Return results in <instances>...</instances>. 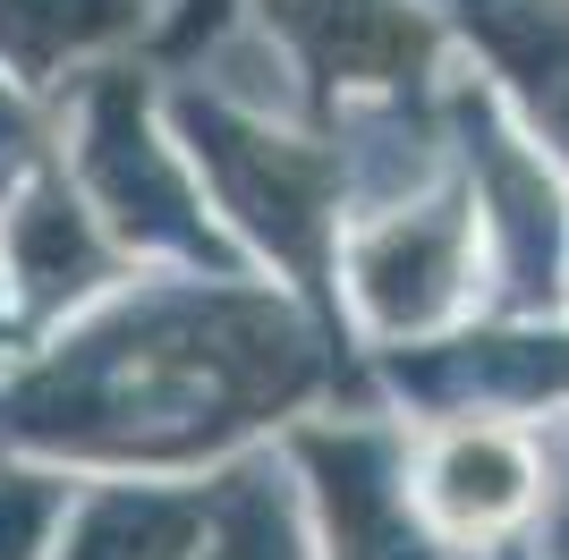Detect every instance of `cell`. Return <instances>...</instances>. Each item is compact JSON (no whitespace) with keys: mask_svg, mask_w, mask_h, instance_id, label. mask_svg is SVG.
<instances>
[{"mask_svg":"<svg viewBox=\"0 0 569 560\" xmlns=\"http://www.w3.org/2000/svg\"><path fill=\"white\" fill-rule=\"evenodd\" d=\"M375 399L323 314L272 272H137L0 357V450L77 476H204L307 408Z\"/></svg>","mask_w":569,"mask_h":560,"instance_id":"6da1fadb","label":"cell"},{"mask_svg":"<svg viewBox=\"0 0 569 560\" xmlns=\"http://www.w3.org/2000/svg\"><path fill=\"white\" fill-rule=\"evenodd\" d=\"M162 111L188 144L196 179L213 196L221 230L247 247L256 272H272L281 289L323 314V323L349 340V314H340V230H349V170H340V144L307 119H272L247 111L230 93L196 86V77H170Z\"/></svg>","mask_w":569,"mask_h":560,"instance_id":"7a4b0ae2","label":"cell"},{"mask_svg":"<svg viewBox=\"0 0 569 560\" xmlns=\"http://www.w3.org/2000/svg\"><path fill=\"white\" fill-rule=\"evenodd\" d=\"M60 162L102 212V230L128 247V263L153 272H256L247 247L221 230L213 196L196 179L188 144L162 111V69L153 60H111L86 69L60 93Z\"/></svg>","mask_w":569,"mask_h":560,"instance_id":"3957f363","label":"cell"},{"mask_svg":"<svg viewBox=\"0 0 569 560\" xmlns=\"http://www.w3.org/2000/svg\"><path fill=\"white\" fill-rule=\"evenodd\" d=\"M442 102H451V170L476 204V238H485V306H501V314H561V298H569V170L501 111V93L468 60H451Z\"/></svg>","mask_w":569,"mask_h":560,"instance_id":"277c9868","label":"cell"},{"mask_svg":"<svg viewBox=\"0 0 569 560\" xmlns=\"http://www.w3.org/2000/svg\"><path fill=\"white\" fill-rule=\"evenodd\" d=\"M485 306V238L459 170L426 179L417 196L357 212L340 230V314L357 349H400L468 323Z\"/></svg>","mask_w":569,"mask_h":560,"instance_id":"5b68a950","label":"cell"},{"mask_svg":"<svg viewBox=\"0 0 569 560\" xmlns=\"http://www.w3.org/2000/svg\"><path fill=\"white\" fill-rule=\"evenodd\" d=\"M315 518V560H476L459 552L408 484V424L382 399H332L281 433Z\"/></svg>","mask_w":569,"mask_h":560,"instance_id":"8992f818","label":"cell"},{"mask_svg":"<svg viewBox=\"0 0 569 560\" xmlns=\"http://www.w3.org/2000/svg\"><path fill=\"white\" fill-rule=\"evenodd\" d=\"M366 382L391 417H527L545 424L569 408V306L561 314H501L476 306L468 323L366 349Z\"/></svg>","mask_w":569,"mask_h":560,"instance_id":"52a82bcc","label":"cell"},{"mask_svg":"<svg viewBox=\"0 0 569 560\" xmlns=\"http://www.w3.org/2000/svg\"><path fill=\"white\" fill-rule=\"evenodd\" d=\"M247 18L281 43L307 128H323L340 102L426 93L459 60L442 0H247Z\"/></svg>","mask_w":569,"mask_h":560,"instance_id":"ba28073f","label":"cell"},{"mask_svg":"<svg viewBox=\"0 0 569 560\" xmlns=\"http://www.w3.org/2000/svg\"><path fill=\"white\" fill-rule=\"evenodd\" d=\"M417 510L476 560L519 552L545 510V433L527 417H417L408 424Z\"/></svg>","mask_w":569,"mask_h":560,"instance_id":"9c48e42d","label":"cell"},{"mask_svg":"<svg viewBox=\"0 0 569 560\" xmlns=\"http://www.w3.org/2000/svg\"><path fill=\"white\" fill-rule=\"evenodd\" d=\"M0 272H9L18 340H34V331L86 314L102 289H119V280L137 272L128 247L102 230V212L86 204V187L69 179L60 144L0 196Z\"/></svg>","mask_w":569,"mask_h":560,"instance_id":"30bf717a","label":"cell"},{"mask_svg":"<svg viewBox=\"0 0 569 560\" xmlns=\"http://www.w3.org/2000/svg\"><path fill=\"white\" fill-rule=\"evenodd\" d=\"M442 18L501 111L569 170V0H442Z\"/></svg>","mask_w":569,"mask_h":560,"instance_id":"8fae6325","label":"cell"},{"mask_svg":"<svg viewBox=\"0 0 569 560\" xmlns=\"http://www.w3.org/2000/svg\"><path fill=\"white\" fill-rule=\"evenodd\" d=\"M196 543H204V476L102 467L77 476L51 560H196Z\"/></svg>","mask_w":569,"mask_h":560,"instance_id":"7c38bea8","label":"cell"},{"mask_svg":"<svg viewBox=\"0 0 569 560\" xmlns=\"http://www.w3.org/2000/svg\"><path fill=\"white\" fill-rule=\"evenodd\" d=\"M162 9L170 0H0V69L60 102L86 69L137 60Z\"/></svg>","mask_w":569,"mask_h":560,"instance_id":"4fadbf2b","label":"cell"},{"mask_svg":"<svg viewBox=\"0 0 569 560\" xmlns=\"http://www.w3.org/2000/svg\"><path fill=\"white\" fill-rule=\"evenodd\" d=\"M196 560H315V518L281 442L204 467V543Z\"/></svg>","mask_w":569,"mask_h":560,"instance_id":"5bb4252c","label":"cell"},{"mask_svg":"<svg viewBox=\"0 0 569 560\" xmlns=\"http://www.w3.org/2000/svg\"><path fill=\"white\" fill-rule=\"evenodd\" d=\"M69 501H77V467L0 450V560H51Z\"/></svg>","mask_w":569,"mask_h":560,"instance_id":"9a60e30c","label":"cell"},{"mask_svg":"<svg viewBox=\"0 0 569 560\" xmlns=\"http://www.w3.org/2000/svg\"><path fill=\"white\" fill-rule=\"evenodd\" d=\"M51 144H60V111H51L34 86H18V77L0 69V196L43 162Z\"/></svg>","mask_w":569,"mask_h":560,"instance_id":"2e32d148","label":"cell"},{"mask_svg":"<svg viewBox=\"0 0 569 560\" xmlns=\"http://www.w3.org/2000/svg\"><path fill=\"white\" fill-rule=\"evenodd\" d=\"M536 433H545V510H536L519 552L527 560H569V408L545 417Z\"/></svg>","mask_w":569,"mask_h":560,"instance_id":"e0dca14e","label":"cell"},{"mask_svg":"<svg viewBox=\"0 0 569 560\" xmlns=\"http://www.w3.org/2000/svg\"><path fill=\"white\" fill-rule=\"evenodd\" d=\"M238 9H247V0H170L162 26H153V43H144V60H153L162 77H170V69H188V60L213 43V34L238 18Z\"/></svg>","mask_w":569,"mask_h":560,"instance_id":"ac0fdd59","label":"cell"},{"mask_svg":"<svg viewBox=\"0 0 569 560\" xmlns=\"http://www.w3.org/2000/svg\"><path fill=\"white\" fill-rule=\"evenodd\" d=\"M501 560H527V552H501Z\"/></svg>","mask_w":569,"mask_h":560,"instance_id":"d6986e66","label":"cell"},{"mask_svg":"<svg viewBox=\"0 0 569 560\" xmlns=\"http://www.w3.org/2000/svg\"><path fill=\"white\" fill-rule=\"evenodd\" d=\"M561 306H569V298H561Z\"/></svg>","mask_w":569,"mask_h":560,"instance_id":"ffe728a7","label":"cell"}]
</instances>
